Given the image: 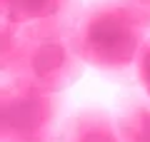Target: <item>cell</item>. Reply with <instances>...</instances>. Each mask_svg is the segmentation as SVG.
<instances>
[{
    "label": "cell",
    "instance_id": "6da1fadb",
    "mask_svg": "<svg viewBox=\"0 0 150 142\" xmlns=\"http://www.w3.org/2000/svg\"><path fill=\"white\" fill-rule=\"evenodd\" d=\"M3 72L45 92H63L83 75L73 27H15L3 22Z\"/></svg>",
    "mask_w": 150,
    "mask_h": 142
},
{
    "label": "cell",
    "instance_id": "7a4b0ae2",
    "mask_svg": "<svg viewBox=\"0 0 150 142\" xmlns=\"http://www.w3.org/2000/svg\"><path fill=\"white\" fill-rule=\"evenodd\" d=\"M148 27L123 0H95L83 8L73 27L83 63L103 72L135 67L148 42Z\"/></svg>",
    "mask_w": 150,
    "mask_h": 142
},
{
    "label": "cell",
    "instance_id": "3957f363",
    "mask_svg": "<svg viewBox=\"0 0 150 142\" xmlns=\"http://www.w3.org/2000/svg\"><path fill=\"white\" fill-rule=\"evenodd\" d=\"M60 95L23 82L3 85L0 142H60Z\"/></svg>",
    "mask_w": 150,
    "mask_h": 142
},
{
    "label": "cell",
    "instance_id": "277c9868",
    "mask_svg": "<svg viewBox=\"0 0 150 142\" xmlns=\"http://www.w3.org/2000/svg\"><path fill=\"white\" fill-rule=\"evenodd\" d=\"M3 22L15 27H75L80 0H0Z\"/></svg>",
    "mask_w": 150,
    "mask_h": 142
},
{
    "label": "cell",
    "instance_id": "5b68a950",
    "mask_svg": "<svg viewBox=\"0 0 150 142\" xmlns=\"http://www.w3.org/2000/svg\"><path fill=\"white\" fill-rule=\"evenodd\" d=\"M60 142H125L118 117L105 110H80L63 122Z\"/></svg>",
    "mask_w": 150,
    "mask_h": 142
},
{
    "label": "cell",
    "instance_id": "8992f818",
    "mask_svg": "<svg viewBox=\"0 0 150 142\" xmlns=\"http://www.w3.org/2000/svg\"><path fill=\"white\" fill-rule=\"evenodd\" d=\"M118 127L125 142H150V102L128 100L118 110Z\"/></svg>",
    "mask_w": 150,
    "mask_h": 142
},
{
    "label": "cell",
    "instance_id": "52a82bcc",
    "mask_svg": "<svg viewBox=\"0 0 150 142\" xmlns=\"http://www.w3.org/2000/svg\"><path fill=\"white\" fill-rule=\"evenodd\" d=\"M135 75H138V82L143 85L145 95H148V100H150V40L145 42L143 53H140V58H138V65H135Z\"/></svg>",
    "mask_w": 150,
    "mask_h": 142
},
{
    "label": "cell",
    "instance_id": "ba28073f",
    "mask_svg": "<svg viewBox=\"0 0 150 142\" xmlns=\"http://www.w3.org/2000/svg\"><path fill=\"white\" fill-rule=\"evenodd\" d=\"M123 3L140 18V22L150 30V0H123Z\"/></svg>",
    "mask_w": 150,
    "mask_h": 142
}]
</instances>
